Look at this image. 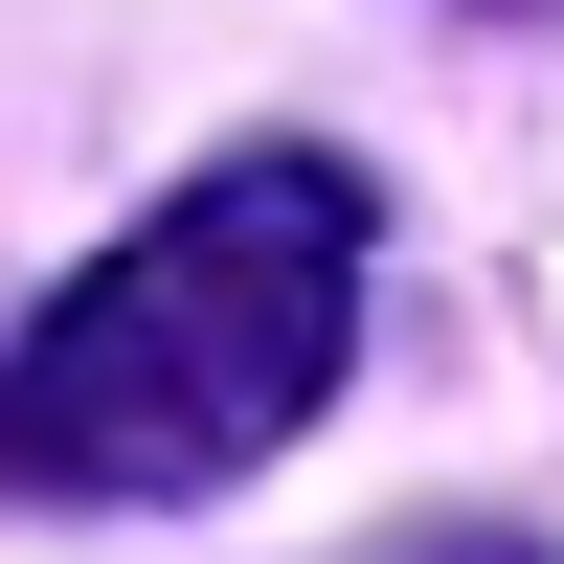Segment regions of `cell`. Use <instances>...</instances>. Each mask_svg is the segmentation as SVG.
Returning <instances> with one entry per match:
<instances>
[{
  "mask_svg": "<svg viewBox=\"0 0 564 564\" xmlns=\"http://www.w3.org/2000/svg\"><path fill=\"white\" fill-rule=\"evenodd\" d=\"M339 361H361V181L249 135L23 316L0 475L23 497H226L339 406Z\"/></svg>",
  "mask_w": 564,
  "mask_h": 564,
  "instance_id": "6da1fadb",
  "label": "cell"
}]
</instances>
